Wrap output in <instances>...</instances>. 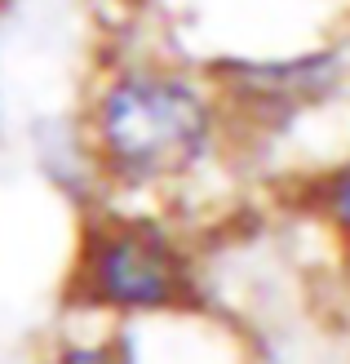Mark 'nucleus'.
I'll return each mask as SVG.
<instances>
[{
	"label": "nucleus",
	"instance_id": "obj_2",
	"mask_svg": "<svg viewBox=\"0 0 350 364\" xmlns=\"http://www.w3.org/2000/svg\"><path fill=\"white\" fill-rule=\"evenodd\" d=\"M67 298L111 320L191 316L204 302L187 240L155 213L98 209L76 231Z\"/></svg>",
	"mask_w": 350,
	"mask_h": 364
},
{
	"label": "nucleus",
	"instance_id": "obj_4",
	"mask_svg": "<svg viewBox=\"0 0 350 364\" xmlns=\"http://www.w3.org/2000/svg\"><path fill=\"white\" fill-rule=\"evenodd\" d=\"M310 213L350 253V151H341L333 165H324L315 173V182H310Z\"/></svg>",
	"mask_w": 350,
	"mask_h": 364
},
{
	"label": "nucleus",
	"instance_id": "obj_3",
	"mask_svg": "<svg viewBox=\"0 0 350 364\" xmlns=\"http://www.w3.org/2000/svg\"><path fill=\"white\" fill-rule=\"evenodd\" d=\"M209 80L226 107L231 129L253 124L262 134H280L341 94L346 63L337 49H306L288 58H231L209 67Z\"/></svg>",
	"mask_w": 350,
	"mask_h": 364
},
{
	"label": "nucleus",
	"instance_id": "obj_1",
	"mask_svg": "<svg viewBox=\"0 0 350 364\" xmlns=\"http://www.w3.org/2000/svg\"><path fill=\"white\" fill-rule=\"evenodd\" d=\"M231 134L209 71L169 58H124L84 107V147L111 187L142 196L199 178Z\"/></svg>",
	"mask_w": 350,
	"mask_h": 364
}]
</instances>
